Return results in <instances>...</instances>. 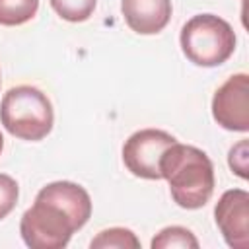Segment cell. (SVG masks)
<instances>
[{
  "label": "cell",
  "instance_id": "8fae6325",
  "mask_svg": "<svg viewBox=\"0 0 249 249\" xmlns=\"http://www.w3.org/2000/svg\"><path fill=\"white\" fill-rule=\"evenodd\" d=\"M152 249H198V239L195 233L183 226H167L163 228L154 239H152Z\"/></svg>",
  "mask_w": 249,
  "mask_h": 249
},
{
  "label": "cell",
  "instance_id": "6da1fadb",
  "mask_svg": "<svg viewBox=\"0 0 249 249\" xmlns=\"http://www.w3.org/2000/svg\"><path fill=\"white\" fill-rule=\"evenodd\" d=\"M91 216L88 191L72 181H53L45 185L31 208L19 222V233L31 249H62L74 231L84 228Z\"/></svg>",
  "mask_w": 249,
  "mask_h": 249
},
{
  "label": "cell",
  "instance_id": "2e32d148",
  "mask_svg": "<svg viewBox=\"0 0 249 249\" xmlns=\"http://www.w3.org/2000/svg\"><path fill=\"white\" fill-rule=\"evenodd\" d=\"M0 84H2V80H0Z\"/></svg>",
  "mask_w": 249,
  "mask_h": 249
},
{
  "label": "cell",
  "instance_id": "7c38bea8",
  "mask_svg": "<svg viewBox=\"0 0 249 249\" xmlns=\"http://www.w3.org/2000/svg\"><path fill=\"white\" fill-rule=\"evenodd\" d=\"M49 2L62 19L72 21V23L89 19L97 4V0H49Z\"/></svg>",
  "mask_w": 249,
  "mask_h": 249
},
{
  "label": "cell",
  "instance_id": "3957f363",
  "mask_svg": "<svg viewBox=\"0 0 249 249\" xmlns=\"http://www.w3.org/2000/svg\"><path fill=\"white\" fill-rule=\"evenodd\" d=\"M0 123L19 140H43L53 130V105L41 89L16 86L8 89L0 101Z\"/></svg>",
  "mask_w": 249,
  "mask_h": 249
},
{
  "label": "cell",
  "instance_id": "9a60e30c",
  "mask_svg": "<svg viewBox=\"0 0 249 249\" xmlns=\"http://www.w3.org/2000/svg\"><path fill=\"white\" fill-rule=\"evenodd\" d=\"M2 148H4V136H2V132H0V154H2Z\"/></svg>",
  "mask_w": 249,
  "mask_h": 249
},
{
  "label": "cell",
  "instance_id": "8992f818",
  "mask_svg": "<svg viewBox=\"0 0 249 249\" xmlns=\"http://www.w3.org/2000/svg\"><path fill=\"white\" fill-rule=\"evenodd\" d=\"M214 121L233 132L249 130V76L245 72L230 76L212 97Z\"/></svg>",
  "mask_w": 249,
  "mask_h": 249
},
{
  "label": "cell",
  "instance_id": "4fadbf2b",
  "mask_svg": "<svg viewBox=\"0 0 249 249\" xmlns=\"http://www.w3.org/2000/svg\"><path fill=\"white\" fill-rule=\"evenodd\" d=\"M19 187L14 177L0 173V220H4L18 204Z\"/></svg>",
  "mask_w": 249,
  "mask_h": 249
},
{
  "label": "cell",
  "instance_id": "9c48e42d",
  "mask_svg": "<svg viewBox=\"0 0 249 249\" xmlns=\"http://www.w3.org/2000/svg\"><path fill=\"white\" fill-rule=\"evenodd\" d=\"M39 0H0V25H21L35 18Z\"/></svg>",
  "mask_w": 249,
  "mask_h": 249
},
{
  "label": "cell",
  "instance_id": "277c9868",
  "mask_svg": "<svg viewBox=\"0 0 249 249\" xmlns=\"http://www.w3.org/2000/svg\"><path fill=\"white\" fill-rule=\"evenodd\" d=\"M179 41L183 54L193 64L204 68L224 64L235 51L233 27L214 14L193 16L183 25Z\"/></svg>",
  "mask_w": 249,
  "mask_h": 249
},
{
  "label": "cell",
  "instance_id": "5bb4252c",
  "mask_svg": "<svg viewBox=\"0 0 249 249\" xmlns=\"http://www.w3.org/2000/svg\"><path fill=\"white\" fill-rule=\"evenodd\" d=\"M228 163H230V169H231L237 177L247 179V165H249V142H247V140H239V142L230 150Z\"/></svg>",
  "mask_w": 249,
  "mask_h": 249
},
{
  "label": "cell",
  "instance_id": "7a4b0ae2",
  "mask_svg": "<svg viewBox=\"0 0 249 249\" xmlns=\"http://www.w3.org/2000/svg\"><path fill=\"white\" fill-rule=\"evenodd\" d=\"M161 179L169 183L171 198L185 210L202 208L214 193V165L206 152L196 146L175 142L160 161Z\"/></svg>",
  "mask_w": 249,
  "mask_h": 249
},
{
  "label": "cell",
  "instance_id": "52a82bcc",
  "mask_svg": "<svg viewBox=\"0 0 249 249\" xmlns=\"http://www.w3.org/2000/svg\"><path fill=\"white\" fill-rule=\"evenodd\" d=\"M216 226L233 249L249 247V193L243 189L226 191L214 208Z\"/></svg>",
  "mask_w": 249,
  "mask_h": 249
},
{
  "label": "cell",
  "instance_id": "30bf717a",
  "mask_svg": "<svg viewBox=\"0 0 249 249\" xmlns=\"http://www.w3.org/2000/svg\"><path fill=\"white\" fill-rule=\"evenodd\" d=\"M91 249H140V241L134 231L126 228H109L99 231L91 243Z\"/></svg>",
  "mask_w": 249,
  "mask_h": 249
},
{
  "label": "cell",
  "instance_id": "5b68a950",
  "mask_svg": "<svg viewBox=\"0 0 249 249\" xmlns=\"http://www.w3.org/2000/svg\"><path fill=\"white\" fill-rule=\"evenodd\" d=\"M177 138L160 128H142L128 136L123 146V161L124 167L142 179L158 181L161 179L160 161L165 150L175 144Z\"/></svg>",
  "mask_w": 249,
  "mask_h": 249
},
{
  "label": "cell",
  "instance_id": "ba28073f",
  "mask_svg": "<svg viewBox=\"0 0 249 249\" xmlns=\"http://www.w3.org/2000/svg\"><path fill=\"white\" fill-rule=\"evenodd\" d=\"M126 25L138 35H156L171 19V0H121Z\"/></svg>",
  "mask_w": 249,
  "mask_h": 249
}]
</instances>
